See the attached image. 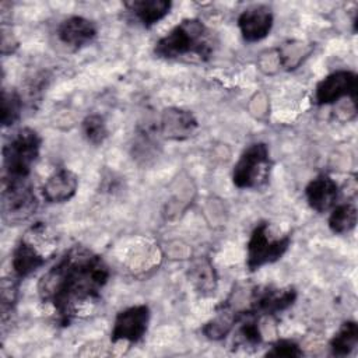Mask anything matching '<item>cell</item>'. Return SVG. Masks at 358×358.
I'll list each match as a JSON object with an SVG mask.
<instances>
[{
    "label": "cell",
    "mask_w": 358,
    "mask_h": 358,
    "mask_svg": "<svg viewBox=\"0 0 358 358\" xmlns=\"http://www.w3.org/2000/svg\"><path fill=\"white\" fill-rule=\"evenodd\" d=\"M296 298L298 292L294 287H256L252 291L249 306L243 309V312L257 316L260 319L264 316H275L291 308L295 303Z\"/></svg>",
    "instance_id": "obj_8"
},
{
    "label": "cell",
    "mask_w": 358,
    "mask_h": 358,
    "mask_svg": "<svg viewBox=\"0 0 358 358\" xmlns=\"http://www.w3.org/2000/svg\"><path fill=\"white\" fill-rule=\"evenodd\" d=\"M96 34V24L83 15L67 17L57 27L59 41L76 50L90 45L95 39Z\"/></svg>",
    "instance_id": "obj_13"
},
{
    "label": "cell",
    "mask_w": 358,
    "mask_h": 358,
    "mask_svg": "<svg viewBox=\"0 0 358 358\" xmlns=\"http://www.w3.org/2000/svg\"><path fill=\"white\" fill-rule=\"evenodd\" d=\"M42 137L31 127L17 130L3 145L1 179H29L39 158Z\"/></svg>",
    "instance_id": "obj_4"
},
{
    "label": "cell",
    "mask_w": 358,
    "mask_h": 358,
    "mask_svg": "<svg viewBox=\"0 0 358 358\" xmlns=\"http://www.w3.org/2000/svg\"><path fill=\"white\" fill-rule=\"evenodd\" d=\"M18 284L20 280H17L14 275L4 277L1 280V327L3 331L6 330V326L8 320L11 319V315L15 310L17 301H18Z\"/></svg>",
    "instance_id": "obj_24"
},
{
    "label": "cell",
    "mask_w": 358,
    "mask_h": 358,
    "mask_svg": "<svg viewBox=\"0 0 358 358\" xmlns=\"http://www.w3.org/2000/svg\"><path fill=\"white\" fill-rule=\"evenodd\" d=\"M38 199L29 179H1V217L8 225H17L34 215Z\"/></svg>",
    "instance_id": "obj_7"
},
{
    "label": "cell",
    "mask_w": 358,
    "mask_h": 358,
    "mask_svg": "<svg viewBox=\"0 0 358 358\" xmlns=\"http://www.w3.org/2000/svg\"><path fill=\"white\" fill-rule=\"evenodd\" d=\"M214 49L211 29L199 18H185L157 41L154 53L165 60L196 57L206 62L213 56Z\"/></svg>",
    "instance_id": "obj_2"
},
{
    "label": "cell",
    "mask_w": 358,
    "mask_h": 358,
    "mask_svg": "<svg viewBox=\"0 0 358 358\" xmlns=\"http://www.w3.org/2000/svg\"><path fill=\"white\" fill-rule=\"evenodd\" d=\"M81 133L87 143L101 145L109 136L106 120L99 113H90L81 122Z\"/></svg>",
    "instance_id": "obj_23"
},
{
    "label": "cell",
    "mask_w": 358,
    "mask_h": 358,
    "mask_svg": "<svg viewBox=\"0 0 358 358\" xmlns=\"http://www.w3.org/2000/svg\"><path fill=\"white\" fill-rule=\"evenodd\" d=\"M340 187L337 182L327 173L313 178L305 187V197L309 207L316 213L330 211L338 200Z\"/></svg>",
    "instance_id": "obj_14"
},
{
    "label": "cell",
    "mask_w": 358,
    "mask_h": 358,
    "mask_svg": "<svg viewBox=\"0 0 358 358\" xmlns=\"http://www.w3.org/2000/svg\"><path fill=\"white\" fill-rule=\"evenodd\" d=\"M22 98L17 90L3 88L1 91V124L3 127L13 126L20 120L22 113Z\"/></svg>",
    "instance_id": "obj_25"
},
{
    "label": "cell",
    "mask_w": 358,
    "mask_h": 358,
    "mask_svg": "<svg viewBox=\"0 0 358 358\" xmlns=\"http://www.w3.org/2000/svg\"><path fill=\"white\" fill-rule=\"evenodd\" d=\"M217 280L215 268L207 257L199 259L189 267V281L203 295H210L215 291Z\"/></svg>",
    "instance_id": "obj_19"
},
{
    "label": "cell",
    "mask_w": 358,
    "mask_h": 358,
    "mask_svg": "<svg viewBox=\"0 0 358 358\" xmlns=\"http://www.w3.org/2000/svg\"><path fill=\"white\" fill-rule=\"evenodd\" d=\"M157 126L161 138L182 141L192 137L199 129L196 116L182 108H165L157 119Z\"/></svg>",
    "instance_id": "obj_11"
},
{
    "label": "cell",
    "mask_w": 358,
    "mask_h": 358,
    "mask_svg": "<svg viewBox=\"0 0 358 358\" xmlns=\"http://www.w3.org/2000/svg\"><path fill=\"white\" fill-rule=\"evenodd\" d=\"M358 344V324L354 320L343 322L334 336L330 338L329 347L333 357L350 355Z\"/></svg>",
    "instance_id": "obj_20"
},
{
    "label": "cell",
    "mask_w": 358,
    "mask_h": 358,
    "mask_svg": "<svg viewBox=\"0 0 358 358\" xmlns=\"http://www.w3.org/2000/svg\"><path fill=\"white\" fill-rule=\"evenodd\" d=\"M161 136L158 131L157 120L154 122H145L144 126H140L137 129V133L134 136L133 143V158H136L138 162H148L151 158L158 155V147Z\"/></svg>",
    "instance_id": "obj_17"
},
{
    "label": "cell",
    "mask_w": 358,
    "mask_h": 358,
    "mask_svg": "<svg viewBox=\"0 0 358 358\" xmlns=\"http://www.w3.org/2000/svg\"><path fill=\"white\" fill-rule=\"evenodd\" d=\"M110 277L106 262L83 245L67 249L38 281V295L49 305L56 320L69 326L101 299Z\"/></svg>",
    "instance_id": "obj_1"
},
{
    "label": "cell",
    "mask_w": 358,
    "mask_h": 358,
    "mask_svg": "<svg viewBox=\"0 0 358 358\" xmlns=\"http://www.w3.org/2000/svg\"><path fill=\"white\" fill-rule=\"evenodd\" d=\"M273 161L266 143H253L243 150L232 169V182L238 189L256 190L268 183Z\"/></svg>",
    "instance_id": "obj_6"
},
{
    "label": "cell",
    "mask_w": 358,
    "mask_h": 358,
    "mask_svg": "<svg viewBox=\"0 0 358 358\" xmlns=\"http://www.w3.org/2000/svg\"><path fill=\"white\" fill-rule=\"evenodd\" d=\"M267 357H287V358H296L302 357L303 351L299 344L291 338H280L274 341L270 350L266 352Z\"/></svg>",
    "instance_id": "obj_26"
},
{
    "label": "cell",
    "mask_w": 358,
    "mask_h": 358,
    "mask_svg": "<svg viewBox=\"0 0 358 358\" xmlns=\"http://www.w3.org/2000/svg\"><path fill=\"white\" fill-rule=\"evenodd\" d=\"M236 24L242 38L249 43H255L264 39L271 32L274 14L267 6H252L239 14Z\"/></svg>",
    "instance_id": "obj_12"
},
{
    "label": "cell",
    "mask_w": 358,
    "mask_h": 358,
    "mask_svg": "<svg viewBox=\"0 0 358 358\" xmlns=\"http://www.w3.org/2000/svg\"><path fill=\"white\" fill-rule=\"evenodd\" d=\"M78 190V176L69 168L56 169L42 186V197L52 204L70 201Z\"/></svg>",
    "instance_id": "obj_15"
},
{
    "label": "cell",
    "mask_w": 358,
    "mask_h": 358,
    "mask_svg": "<svg viewBox=\"0 0 358 358\" xmlns=\"http://www.w3.org/2000/svg\"><path fill=\"white\" fill-rule=\"evenodd\" d=\"M53 234L45 222H35L17 242L11 255V270L17 280H24L43 267L53 253Z\"/></svg>",
    "instance_id": "obj_3"
},
{
    "label": "cell",
    "mask_w": 358,
    "mask_h": 358,
    "mask_svg": "<svg viewBox=\"0 0 358 358\" xmlns=\"http://www.w3.org/2000/svg\"><path fill=\"white\" fill-rule=\"evenodd\" d=\"M151 319V310L147 305H133L120 310L113 320L110 341L136 344L145 336Z\"/></svg>",
    "instance_id": "obj_9"
},
{
    "label": "cell",
    "mask_w": 358,
    "mask_h": 358,
    "mask_svg": "<svg viewBox=\"0 0 358 358\" xmlns=\"http://www.w3.org/2000/svg\"><path fill=\"white\" fill-rule=\"evenodd\" d=\"M357 99V74L351 70H336L322 78L315 88V102L317 105H331L343 98Z\"/></svg>",
    "instance_id": "obj_10"
},
{
    "label": "cell",
    "mask_w": 358,
    "mask_h": 358,
    "mask_svg": "<svg viewBox=\"0 0 358 358\" xmlns=\"http://www.w3.org/2000/svg\"><path fill=\"white\" fill-rule=\"evenodd\" d=\"M291 245L289 234H277L271 224L260 221L252 231L246 243V267L256 271L266 264L280 260Z\"/></svg>",
    "instance_id": "obj_5"
},
{
    "label": "cell",
    "mask_w": 358,
    "mask_h": 358,
    "mask_svg": "<svg viewBox=\"0 0 358 358\" xmlns=\"http://www.w3.org/2000/svg\"><path fill=\"white\" fill-rule=\"evenodd\" d=\"M238 317H239V310L232 309L229 302L222 303L217 312V316L203 326V334L207 338L214 341L222 340L236 326Z\"/></svg>",
    "instance_id": "obj_18"
},
{
    "label": "cell",
    "mask_w": 358,
    "mask_h": 358,
    "mask_svg": "<svg viewBox=\"0 0 358 358\" xmlns=\"http://www.w3.org/2000/svg\"><path fill=\"white\" fill-rule=\"evenodd\" d=\"M330 211L327 225L333 234L345 235L355 228L358 213L352 203H337Z\"/></svg>",
    "instance_id": "obj_21"
},
{
    "label": "cell",
    "mask_w": 358,
    "mask_h": 358,
    "mask_svg": "<svg viewBox=\"0 0 358 358\" xmlns=\"http://www.w3.org/2000/svg\"><path fill=\"white\" fill-rule=\"evenodd\" d=\"M260 317L239 310L238 326V340L245 347H257L263 341V334L260 329Z\"/></svg>",
    "instance_id": "obj_22"
},
{
    "label": "cell",
    "mask_w": 358,
    "mask_h": 358,
    "mask_svg": "<svg viewBox=\"0 0 358 358\" xmlns=\"http://www.w3.org/2000/svg\"><path fill=\"white\" fill-rule=\"evenodd\" d=\"M124 7L143 27L150 28L169 14L172 3L168 0H133L126 1Z\"/></svg>",
    "instance_id": "obj_16"
}]
</instances>
